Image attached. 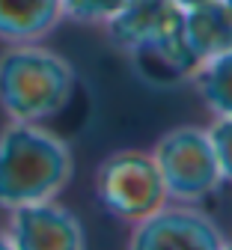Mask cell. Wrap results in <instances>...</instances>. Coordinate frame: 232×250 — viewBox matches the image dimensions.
<instances>
[{"mask_svg":"<svg viewBox=\"0 0 232 250\" xmlns=\"http://www.w3.org/2000/svg\"><path fill=\"white\" fill-rule=\"evenodd\" d=\"M72 173L69 143L39 122L12 119L0 131V208L54 200L72 182Z\"/></svg>","mask_w":232,"mask_h":250,"instance_id":"cell-1","label":"cell"},{"mask_svg":"<svg viewBox=\"0 0 232 250\" xmlns=\"http://www.w3.org/2000/svg\"><path fill=\"white\" fill-rule=\"evenodd\" d=\"M105 24L107 39L137 57L155 78L179 81L200 69V60L185 42L182 6L176 0H125Z\"/></svg>","mask_w":232,"mask_h":250,"instance_id":"cell-2","label":"cell"},{"mask_svg":"<svg viewBox=\"0 0 232 250\" xmlns=\"http://www.w3.org/2000/svg\"><path fill=\"white\" fill-rule=\"evenodd\" d=\"M75 96V69L60 54L15 42L0 54V107L18 122H45Z\"/></svg>","mask_w":232,"mask_h":250,"instance_id":"cell-3","label":"cell"},{"mask_svg":"<svg viewBox=\"0 0 232 250\" xmlns=\"http://www.w3.org/2000/svg\"><path fill=\"white\" fill-rule=\"evenodd\" d=\"M95 197L107 214L128 224H137L164 206L167 188H164L152 152L119 149L98 164Z\"/></svg>","mask_w":232,"mask_h":250,"instance_id":"cell-4","label":"cell"},{"mask_svg":"<svg viewBox=\"0 0 232 250\" xmlns=\"http://www.w3.org/2000/svg\"><path fill=\"white\" fill-rule=\"evenodd\" d=\"M152 158L161 170L167 197L182 200V203L206 200L223 182L211 137L200 125H176V128H170L158 140Z\"/></svg>","mask_w":232,"mask_h":250,"instance_id":"cell-5","label":"cell"},{"mask_svg":"<svg viewBox=\"0 0 232 250\" xmlns=\"http://www.w3.org/2000/svg\"><path fill=\"white\" fill-rule=\"evenodd\" d=\"M9 247L15 250H81L86 244L78 214L54 200L9 208Z\"/></svg>","mask_w":232,"mask_h":250,"instance_id":"cell-6","label":"cell"},{"mask_svg":"<svg viewBox=\"0 0 232 250\" xmlns=\"http://www.w3.org/2000/svg\"><path fill=\"white\" fill-rule=\"evenodd\" d=\"M137 250H158V247H200L217 250L223 247V235L211 217L193 208H155L149 217L137 221L128 238Z\"/></svg>","mask_w":232,"mask_h":250,"instance_id":"cell-7","label":"cell"},{"mask_svg":"<svg viewBox=\"0 0 232 250\" xmlns=\"http://www.w3.org/2000/svg\"><path fill=\"white\" fill-rule=\"evenodd\" d=\"M182 30L188 48L203 66L206 60L232 51V6L226 0H200L193 6H185Z\"/></svg>","mask_w":232,"mask_h":250,"instance_id":"cell-8","label":"cell"},{"mask_svg":"<svg viewBox=\"0 0 232 250\" xmlns=\"http://www.w3.org/2000/svg\"><path fill=\"white\" fill-rule=\"evenodd\" d=\"M63 18V0H0V42H39Z\"/></svg>","mask_w":232,"mask_h":250,"instance_id":"cell-9","label":"cell"},{"mask_svg":"<svg viewBox=\"0 0 232 250\" xmlns=\"http://www.w3.org/2000/svg\"><path fill=\"white\" fill-rule=\"evenodd\" d=\"M196 89L211 113L232 116V51L206 60L196 69Z\"/></svg>","mask_w":232,"mask_h":250,"instance_id":"cell-10","label":"cell"},{"mask_svg":"<svg viewBox=\"0 0 232 250\" xmlns=\"http://www.w3.org/2000/svg\"><path fill=\"white\" fill-rule=\"evenodd\" d=\"M125 0H63V15L78 24H105Z\"/></svg>","mask_w":232,"mask_h":250,"instance_id":"cell-11","label":"cell"},{"mask_svg":"<svg viewBox=\"0 0 232 250\" xmlns=\"http://www.w3.org/2000/svg\"><path fill=\"white\" fill-rule=\"evenodd\" d=\"M209 137L217 155L223 182H232V116H217V122L209 128Z\"/></svg>","mask_w":232,"mask_h":250,"instance_id":"cell-12","label":"cell"},{"mask_svg":"<svg viewBox=\"0 0 232 250\" xmlns=\"http://www.w3.org/2000/svg\"><path fill=\"white\" fill-rule=\"evenodd\" d=\"M176 3H179V6L185 9V6H193V3H200V0H176Z\"/></svg>","mask_w":232,"mask_h":250,"instance_id":"cell-13","label":"cell"},{"mask_svg":"<svg viewBox=\"0 0 232 250\" xmlns=\"http://www.w3.org/2000/svg\"><path fill=\"white\" fill-rule=\"evenodd\" d=\"M226 3H229V6H232V0H226Z\"/></svg>","mask_w":232,"mask_h":250,"instance_id":"cell-14","label":"cell"}]
</instances>
